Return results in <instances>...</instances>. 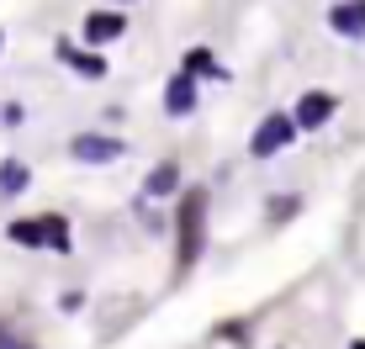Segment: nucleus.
<instances>
[{"label": "nucleus", "instance_id": "obj_3", "mask_svg": "<svg viewBox=\"0 0 365 349\" xmlns=\"http://www.w3.org/2000/svg\"><path fill=\"white\" fill-rule=\"evenodd\" d=\"M292 138H297V117H286V111H270V117L255 127V143H249V148H255V159H270V154H281Z\"/></svg>", "mask_w": 365, "mask_h": 349}, {"label": "nucleus", "instance_id": "obj_6", "mask_svg": "<svg viewBox=\"0 0 365 349\" xmlns=\"http://www.w3.org/2000/svg\"><path fill=\"white\" fill-rule=\"evenodd\" d=\"M329 27L339 37H365V0H339L329 11Z\"/></svg>", "mask_w": 365, "mask_h": 349}, {"label": "nucleus", "instance_id": "obj_13", "mask_svg": "<svg viewBox=\"0 0 365 349\" xmlns=\"http://www.w3.org/2000/svg\"><path fill=\"white\" fill-rule=\"evenodd\" d=\"M0 349H32V344H27V339H16L11 328H0Z\"/></svg>", "mask_w": 365, "mask_h": 349}, {"label": "nucleus", "instance_id": "obj_2", "mask_svg": "<svg viewBox=\"0 0 365 349\" xmlns=\"http://www.w3.org/2000/svg\"><path fill=\"white\" fill-rule=\"evenodd\" d=\"M11 239L16 244H48V249L64 254L69 249V228H64V217H27V222H11Z\"/></svg>", "mask_w": 365, "mask_h": 349}, {"label": "nucleus", "instance_id": "obj_9", "mask_svg": "<svg viewBox=\"0 0 365 349\" xmlns=\"http://www.w3.org/2000/svg\"><path fill=\"white\" fill-rule=\"evenodd\" d=\"M175 180H180V170H175V165H154V170H148V180H143V196H170Z\"/></svg>", "mask_w": 365, "mask_h": 349}, {"label": "nucleus", "instance_id": "obj_12", "mask_svg": "<svg viewBox=\"0 0 365 349\" xmlns=\"http://www.w3.org/2000/svg\"><path fill=\"white\" fill-rule=\"evenodd\" d=\"M212 69V53L207 48H196V53H185V74H207Z\"/></svg>", "mask_w": 365, "mask_h": 349}, {"label": "nucleus", "instance_id": "obj_4", "mask_svg": "<svg viewBox=\"0 0 365 349\" xmlns=\"http://www.w3.org/2000/svg\"><path fill=\"white\" fill-rule=\"evenodd\" d=\"M80 165H111V159H122L128 148H122L117 138H101V132H85V138H74V148H69Z\"/></svg>", "mask_w": 365, "mask_h": 349}, {"label": "nucleus", "instance_id": "obj_11", "mask_svg": "<svg viewBox=\"0 0 365 349\" xmlns=\"http://www.w3.org/2000/svg\"><path fill=\"white\" fill-rule=\"evenodd\" d=\"M0 191H6V196L27 191V170H21V165H0Z\"/></svg>", "mask_w": 365, "mask_h": 349}, {"label": "nucleus", "instance_id": "obj_5", "mask_svg": "<svg viewBox=\"0 0 365 349\" xmlns=\"http://www.w3.org/2000/svg\"><path fill=\"white\" fill-rule=\"evenodd\" d=\"M334 95L329 90H307V95H302V101H297V127H323V122H329L334 117Z\"/></svg>", "mask_w": 365, "mask_h": 349}, {"label": "nucleus", "instance_id": "obj_14", "mask_svg": "<svg viewBox=\"0 0 365 349\" xmlns=\"http://www.w3.org/2000/svg\"><path fill=\"white\" fill-rule=\"evenodd\" d=\"M349 349H365V339H360V344H349Z\"/></svg>", "mask_w": 365, "mask_h": 349}, {"label": "nucleus", "instance_id": "obj_7", "mask_svg": "<svg viewBox=\"0 0 365 349\" xmlns=\"http://www.w3.org/2000/svg\"><path fill=\"white\" fill-rule=\"evenodd\" d=\"M128 32V16L122 11H96V16H85V37L91 43H111V37Z\"/></svg>", "mask_w": 365, "mask_h": 349}, {"label": "nucleus", "instance_id": "obj_1", "mask_svg": "<svg viewBox=\"0 0 365 349\" xmlns=\"http://www.w3.org/2000/svg\"><path fill=\"white\" fill-rule=\"evenodd\" d=\"M201 212H207V196L191 191L180 202V270H191L201 254Z\"/></svg>", "mask_w": 365, "mask_h": 349}, {"label": "nucleus", "instance_id": "obj_10", "mask_svg": "<svg viewBox=\"0 0 365 349\" xmlns=\"http://www.w3.org/2000/svg\"><path fill=\"white\" fill-rule=\"evenodd\" d=\"M58 53H64V64H69V69H80L85 80H101V74H106V64H101V58H91V53H74L69 43L58 48Z\"/></svg>", "mask_w": 365, "mask_h": 349}, {"label": "nucleus", "instance_id": "obj_8", "mask_svg": "<svg viewBox=\"0 0 365 349\" xmlns=\"http://www.w3.org/2000/svg\"><path fill=\"white\" fill-rule=\"evenodd\" d=\"M165 106H170V117H185V111L196 106V85H191V74L170 80V90H165Z\"/></svg>", "mask_w": 365, "mask_h": 349}]
</instances>
